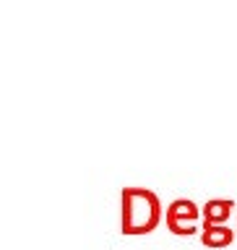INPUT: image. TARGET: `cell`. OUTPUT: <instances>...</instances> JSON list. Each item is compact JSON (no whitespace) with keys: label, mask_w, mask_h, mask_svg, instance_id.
<instances>
[{"label":"cell","mask_w":237,"mask_h":250,"mask_svg":"<svg viewBox=\"0 0 237 250\" xmlns=\"http://www.w3.org/2000/svg\"><path fill=\"white\" fill-rule=\"evenodd\" d=\"M167 211L151 188L128 185L120 190V232L128 237L149 234L162 224Z\"/></svg>","instance_id":"cell-1"},{"label":"cell","mask_w":237,"mask_h":250,"mask_svg":"<svg viewBox=\"0 0 237 250\" xmlns=\"http://www.w3.org/2000/svg\"><path fill=\"white\" fill-rule=\"evenodd\" d=\"M237 237V229H232L230 224H203L201 227V242L206 248H227V245H232Z\"/></svg>","instance_id":"cell-3"},{"label":"cell","mask_w":237,"mask_h":250,"mask_svg":"<svg viewBox=\"0 0 237 250\" xmlns=\"http://www.w3.org/2000/svg\"><path fill=\"white\" fill-rule=\"evenodd\" d=\"M198 219H203V208L195 203L193 198H175L170 201L167 214H164V222H167V229L177 237H191V234L198 232Z\"/></svg>","instance_id":"cell-2"},{"label":"cell","mask_w":237,"mask_h":250,"mask_svg":"<svg viewBox=\"0 0 237 250\" xmlns=\"http://www.w3.org/2000/svg\"><path fill=\"white\" fill-rule=\"evenodd\" d=\"M201 208H203V224H227L230 216L235 214L237 203L230 198H209Z\"/></svg>","instance_id":"cell-4"}]
</instances>
